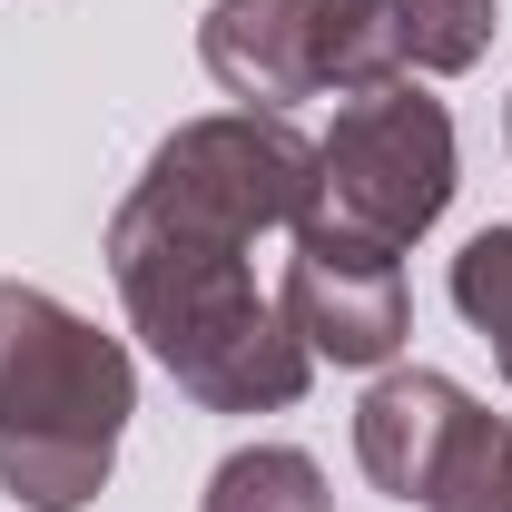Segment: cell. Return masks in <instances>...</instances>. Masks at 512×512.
<instances>
[{"label": "cell", "mask_w": 512, "mask_h": 512, "mask_svg": "<svg viewBox=\"0 0 512 512\" xmlns=\"http://www.w3.org/2000/svg\"><path fill=\"white\" fill-rule=\"evenodd\" d=\"M453 207V119L424 89H355L335 128L316 138V207L325 227L365 237V247H414Z\"/></svg>", "instance_id": "cell-4"}, {"label": "cell", "mask_w": 512, "mask_h": 512, "mask_svg": "<svg viewBox=\"0 0 512 512\" xmlns=\"http://www.w3.org/2000/svg\"><path fill=\"white\" fill-rule=\"evenodd\" d=\"M138 414V365L119 335L69 316L50 286L0 276V493L30 512H79Z\"/></svg>", "instance_id": "cell-2"}, {"label": "cell", "mask_w": 512, "mask_h": 512, "mask_svg": "<svg viewBox=\"0 0 512 512\" xmlns=\"http://www.w3.org/2000/svg\"><path fill=\"white\" fill-rule=\"evenodd\" d=\"M394 20H404V69H434V79L473 69L503 30L493 0H394Z\"/></svg>", "instance_id": "cell-10"}, {"label": "cell", "mask_w": 512, "mask_h": 512, "mask_svg": "<svg viewBox=\"0 0 512 512\" xmlns=\"http://www.w3.org/2000/svg\"><path fill=\"white\" fill-rule=\"evenodd\" d=\"M434 512H512V424H483V444L463 453V473L444 483Z\"/></svg>", "instance_id": "cell-12"}, {"label": "cell", "mask_w": 512, "mask_h": 512, "mask_svg": "<svg viewBox=\"0 0 512 512\" xmlns=\"http://www.w3.org/2000/svg\"><path fill=\"white\" fill-rule=\"evenodd\" d=\"M197 512H335V493H325L316 453H296V444H237L217 473H207Z\"/></svg>", "instance_id": "cell-9"}, {"label": "cell", "mask_w": 512, "mask_h": 512, "mask_svg": "<svg viewBox=\"0 0 512 512\" xmlns=\"http://www.w3.org/2000/svg\"><path fill=\"white\" fill-rule=\"evenodd\" d=\"M128 217L197 237V247H256L266 227H296L316 207V138L286 109H217L158 138L148 178L119 197Z\"/></svg>", "instance_id": "cell-3"}, {"label": "cell", "mask_w": 512, "mask_h": 512, "mask_svg": "<svg viewBox=\"0 0 512 512\" xmlns=\"http://www.w3.org/2000/svg\"><path fill=\"white\" fill-rule=\"evenodd\" d=\"M316 69L325 89H394L404 79V20L394 0H316Z\"/></svg>", "instance_id": "cell-8"}, {"label": "cell", "mask_w": 512, "mask_h": 512, "mask_svg": "<svg viewBox=\"0 0 512 512\" xmlns=\"http://www.w3.org/2000/svg\"><path fill=\"white\" fill-rule=\"evenodd\" d=\"M109 276H119V306L148 335V355L207 414H286L316 384V355L296 345V325L276 316V296H256L247 247H197V237H168L119 207Z\"/></svg>", "instance_id": "cell-1"}, {"label": "cell", "mask_w": 512, "mask_h": 512, "mask_svg": "<svg viewBox=\"0 0 512 512\" xmlns=\"http://www.w3.org/2000/svg\"><path fill=\"white\" fill-rule=\"evenodd\" d=\"M483 404L463 394L434 365H404V375H375V394L355 404V463L375 473V493L394 503H444V483L463 473V453L483 444Z\"/></svg>", "instance_id": "cell-6"}, {"label": "cell", "mask_w": 512, "mask_h": 512, "mask_svg": "<svg viewBox=\"0 0 512 512\" xmlns=\"http://www.w3.org/2000/svg\"><path fill=\"white\" fill-rule=\"evenodd\" d=\"M453 306H463V325H473L493 355L512 345V227L463 237V256H453Z\"/></svg>", "instance_id": "cell-11"}, {"label": "cell", "mask_w": 512, "mask_h": 512, "mask_svg": "<svg viewBox=\"0 0 512 512\" xmlns=\"http://www.w3.org/2000/svg\"><path fill=\"white\" fill-rule=\"evenodd\" d=\"M276 316L296 325V345H306L316 365L375 375V365H394L414 306H404L394 247H365V237H345V227H325V217H296V256H286Z\"/></svg>", "instance_id": "cell-5"}, {"label": "cell", "mask_w": 512, "mask_h": 512, "mask_svg": "<svg viewBox=\"0 0 512 512\" xmlns=\"http://www.w3.org/2000/svg\"><path fill=\"white\" fill-rule=\"evenodd\" d=\"M503 375H512V345H503Z\"/></svg>", "instance_id": "cell-13"}, {"label": "cell", "mask_w": 512, "mask_h": 512, "mask_svg": "<svg viewBox=\"0 0 512 512\" xmlns=\"http://www.w3.org/2000/svg\"><path fill=\"white\" fill-rule=\"evenodd\" d=\"M197 60L237 109H296L316 99V0H207L197 20Z\"/></svg>", "instance_id": "cell-7"}]
</instances>
